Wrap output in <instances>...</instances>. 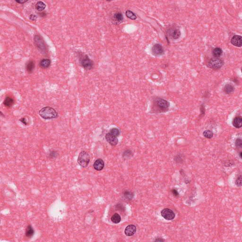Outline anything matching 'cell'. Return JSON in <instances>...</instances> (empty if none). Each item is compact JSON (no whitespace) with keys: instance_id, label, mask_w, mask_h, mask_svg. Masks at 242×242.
I'll list each match as a JSON object with an SVG mask.
<instances>
[{"instance_id":"obj_11","label":"cell","mask_w":242,"mask_h":242,"mask_svg":"<svg viewBox=\"0 0 242 242\" xmlns=\"http://www.w3.org/2000/svg\"><path fill=\"white\" fill-rule=\"evenodd\" d=\"M136 227L133 225H130L125 229V234L127 236H131L133 235L136 232Z\"/></svg>"},{"instance_id":"obj_8","label":"cell","mask_w":242,"mask_h":242,"mask_svg":"<svg viewBox=\"0 0 242 242\" xmlns=\"http://www.w3.org/2000/svg\"><path fill=\"white\" fill-rule=\"evenodd\" d=\"M168 34L170 38L173 39H177L181 36V32L179 29L176 28H171L168 30Z\"/></svg>"},{"instance_id":"obj_22","label":"cell","mask_w":242,"mask_h":242,"mask_svg":"<svg viewBox=\"0 0 242 242\" xmlns=\"http://www.w3.org/2000/svg\"><path fill=\"white\" fill-rule=\"evenodd\" d=\"M46 7V5L43 2L39 1L35 5V8L38 11H43L45 9Z\"/></svg>"},{"instance_id":"obj_32","label":"cell","mask_w":242,"mask_h":242,"mask_svg":"<svg viewBox=\"0 0 242 242\" xmlns=\"http://www.w3.org/2000/svg\"><path fill=\"white\" fill-rule=\"evenodd\" d=\"M37 16H35V15H33V14H31L30 16H29V19L31 20H35L37 19Z\"/></svg>"},{"instance_id":"obj_15","label":"cell","mask_w":242,"mask_h":242,"mask_svg":"<svg viewBox=\"0 0 242 242\" xmlns=\"http://www.w3.org/2000/svg\"><path fill=\"white\" fill-rule=\"evenodd\" d=\"M232 124L236 128H240L242 126V119L241 116H236L233 120Z\"/></svg>"},{"instance_id":"obj_7","label":"cell","mask_w":242,"mask_h":242,"mask_svg":"<svg viewBox=\"0 0 242 242\" xmlns=\"http://www.w3.org/2000/svg\"><path fill=\"white\" fill-rule=\"evenodd\" d=\"M152 53L155 56H159L164 54V50L161 45L156 44L152 48Z\"/></svg>"},{"instance_id":"obj_26","label":"cell","mask_w":242,"mask_h":242,"mask_svg":"<svg viewBox=\"0 0 242 242\" xmlns=\"http://www.w3.org/2000/svg\"><path fill=\"white\" fill-rule=\"evenodd\" d=\"M109 133H110L111 134H112L113 135L117 137L120 134V131L117 128H112L110 130V131L109 132Z\"/></svg>"},{"instance_id":"obj_6","label":"cell","mask_w":242,"mask_h":242,"mask_svg":"<svg viewBox=\"0 0 242 242\" xmlns=\"http://www.w3.org/2000/svg\"><path fill=\"white\" fill-rule=\"evenodd\" d=\"M161 214L164 219L168 220H171L174 219L176 215L174 212L169 209H164L161 212Z\"/></svg>"},{"instance_id":"obj_35","label":"cell","mask_w":242,"mask_h":242,"mask_svg":"<svg viewBox=\"0 0 242 242\" xmlns=\"http://www.w3.org/2000/svg\"><path fill=\"white\" fill-rule=\"evenodd\" d=\"M239 156H240V158H242V152H240V155Z\"/></svg>"},{"instance_id":"obj_1","label":"cell","mask_w":242,"mask_h":242,"mask_svg":"<svg viewBox=\"0 0 242 242\" xmlns=\"http://www.w3.org/2000/svg\"><path fill=\"white\" fill-rule=\"evenodd\" d=\"M39 115L41 117L45 119H53L58 117V113L52 107L47 106L42 108L39 111Z\"/></svg>"},{"instance_id":"obj_28","label":"cell","mask_w":242,"mask_h":242,"mask_svg":"<svg viewBox=\"0 0 242 242\" xmlns=\"http://www.w3.org/2000/svg\"><path fill=\"white\" fill-rule=\"evenodd\" d=\"M235 145L237 147L239 148H242V141L241 139L238 138V139H236V141H235Z\"/></svg>"},{"instance_id":"obj_19","label":"cell","mask_w":242,"mask_h":242,"mask_svg":"<svg viewBox=\"0 0 242 242\" xmlns=\"http://www.w3.org/2000/svg\"><path fill=\"white\" fill-rule=\"evenodd\" d=\"M51 64V61L49 59H44L40 62V66L42 68H47L49 67Z\"/></svg>"},{"instance_id":"obj_23","label":"cell","mask_w":242,"mask_h":242,"mask_svg":"<svg viewBox=\"0 0 242 242\" xmlns=\"http://www.w3.org/2000/svg\"><path fill=\"white\" fill-rule=\"evenodd\" d=\"M111 219V221H112L114 223L118 224L121 221V217L119 214L117 213H115L113 215Z\"/></svg>"},{"instance_id":"obj_30","label":"cell","mask_w":242,"mask_h":242,"mask_svg":"<svg viewBox=\"0 0 242 242\" xmlns=\"http://www.w3.org/2000/svg\"><path fill=\"white\" fill-rule=\"evenodd\" d=\"M172 193H173V194L176 196V197H177L179 196V193H178V192L176 190V189H173L172 190Z\"/></svg>"},{"instance_id":"obj_25","label":"cell","mask_w":242,"mask_h":242,"mask_svg":"<svg viewBox=\"0 0 242 242\" xmlns=\"http://www.w3.org/2000/svg\"><path fill=\"white\" fill-rule=\"evenodd\" d=\"M203 135L204 137L206 138L207 139H211L213 136V133L212 131L209 130H207L205 131L203 133Z\"/></svg>"},{"instance_id":"obj_5","label":"cell","mask_w":242,"mask_h":242,"mask_svg":"<svg viewBox=\"0 0 242 242\" xmlns=\"http://www.w3.org/2000/svg\"><path fill=\"white\" fill-rule=\"evenodd\" d=\"M223 65V61L218 58H212L209 60L208 64V66L209 68L213 70L219 69L221 68Z\"/></svg>"},{"instance_id":"obj_18","label":"cell","mask_w":242,"mask_h":242,"mask_svg":"<svg viewBox=\"0 0 242 242\" xmlns=\"http://www.w3.org/2000/svg\"><path fill=\"white\" fill-rule=\"evenodd\" d=\"M235 88L232 85L230 84H226L224 87V91L226 93V94H230L234 91Z\"/></svg>"},{"instance_id":"obj_13","label":"cell","mask_w":242,"mask_h":242,"mask_svg":"<svg viewBox=\"0 0 242 242\" xmlns=\"http://www.w3.org/2000/svg\"><path fill=\"white\" fill-rule=\"evenodd\" d=\"M105 167V163L103 159L99 158L94 162L93 167L94 169L96 171H101Z\"/></svg>"},{"instance_id":"obj_34","label":"cell","mask_w":242,"mask_h":242,"mask_svg":"<svg viewBox=\"0 0 242 242\" xmlns=\"http://www.w3.org/2000/svg\"><path fill=\"white\" fill-rule=\"evenodd\" d=\"M16 2L20 4H23L24 3L27 2V1H16Z\"/></svg>"},{"instance_id":"obj_20","label":"cell","mask_w":242,"mask_h":242,"mask_svg":"<svg viewBox=\"0 0 242 242\" xmlns=\"http://www.w3.org/2000/svg\"><path fill=\"white\" fill-rule=\"evenodd\" d=\"M222 53H223L222 50L219 47H217V48H214L212 51L213 55L215 58H218L222 54Z\"/></svg>"},{"instance_id":"obj_27","label":"cell","mask_w":242,"mask_h":242,"mask_svg":"<svg viewBox=\"0 0 242 242\" xmlns=\"http://www.w3.org/2000/svg\"><path fill=\"white\" fill-rule=\"evenodd\" d=\"M58 152L57 151H50V152L49 153V158H52V159H54V158H56L58 156Z\"/></svg>"},{"instance_id":"obj_16","label":"cell","mask_w":242,"mask_h":242,"mask_svg":"<svg viewBox=\"0 0 242 242\" xmlns=\"http://www.w3.org/2000/svg\"><path fill=\"white\" fill-rule=\"evenodd\" d=\"M35 233V231L32 226L30 225L27 226L25 231V235L27 238H31L33 236Z\"/></svg>"},{"instance_id":"obj_3","label":"cell","mask_w":242,"mask_h":242,"mask_svg":"<svg viewBox=\"0 0 242 242\" xmlns=\"http://www.w3.org/2000/svg\"><path fill=\"white\" fill-rule=\"evenodd\" d=\"M90 158L89 154L86 151H82L78 156L77 162L82 167H86L89 164Z\"/></svg>"},{"instance_id":"obj_4","label":"cell","mask_w":242,"mask_h":242,"mask_svg":"<svg viewBox=\"0 0 242 242\" xmlns=\"http://www.w3.org/2000/svg\"><path fill=\"white\" fill-rule=\"evenodd\" d=\"M154 103V106H155L156 107L158 110L160 111V112L167 111L170 106V104L168 101L164 99L160 98L156 99Z\"/></svg>"},{"instance_id":"obj_14","label":"cell","mask_w":242,"mask_h":242,"mask_svg":"<svg viewBox=\"0 0 242 242\" xmlns=\"http://www.w3.org/2000/svg\"><path fill=\"white\" fill-rule=\"evenodd\" d=\"M35 43L38 48H40L41 50L45 49V44L39 36L35 35Z\"/></svg>"},{"instance_id":"obj_17","label":"cell","mask_w":242,"mask_h":242,"mask_svg":"<svg viewBox=\"0 0 242 242\" xmlns=\"http://www.w3.org/2000/svg\"><path fill=\"white\" fill-rule=\"evenodd\" d=\"M14 99L10 96H7L5 99L3 104L7 107H11L14 104Z\"/></svg>"},{"instance_id":"obj_10","label":"cell","mask_w":242,"mask_h":242,"mask_svg":"<svg viewBox=\"0 0 242 242\" xmlns=\"http://www.w3.org/2000/svg\"><path fill=\"white\" fill-rule=\"evenodd\" d=\"M123 19V16L122 13L121 12H117L114 14L112 18V20L113 23L118 25L122 22Z\"/></svg>"},{"instance_id":"obj_21","label":"cell","mask_w":242,"mask_h":242,"mask_svg":"<svg viewBox=\"0 0 242 242\" xmlns=\"http://www.w3.org/2000/svg\"><path fill=\"white\" fill-rule=\"evenodd\" d=\"M35 68V64L33 61H28L26 65V69L28 73H32Z\"/></svg>"},{"instance_id":"obj_24","label":"cell","mask_w":242,"mask_h":242,"mask_svg":"<svg viewBox=\"0 0 242 242\" xmlns=\"http://www.w3.org/2000/svg\"><path fill=\"white\" fill-rule=\"evenodd\" d=\"M125 15L127 18L131 19L134 20L137 19V16L135 14L131 11H130V10L127 11L125 12Z\"/></svg>"},{"instance_id":"obj_9","label":"cell","mask_w":242,"mask_h":242,"mask_svg":"<svg viewBox=\"0 0 242 242\" xmlns=\"http://www.w3.org/2000/svg\"><path fill=\"white\" fill-rule=\"evenodd\" d=\"M106 141H107L111 146H116L118 142L117 137L111 134L109 132L106 134Z\"/></svg>"},{"instance_id":"obj_2","label":"cell","mask_w":242,"mask_h":242,"mask_svg":"<svg viewBox=\"0 0 242 242\" xmlns=\"http://www.w3.org/2000/svg\"><path fill=\"white\" fill-rule=\"evenodd\" d=\"M78 54L80 64L83 68L89 70L93 68L94 63L87 54L80 52H79Z\"/></svg>"},{"instance_id":"obj_12","label":"cell","mask_w":242,"mask_h":242,"mask_svg":"<svg viewBox=\"0 0 242 242\" xmlns=\"http://www.w3.org/2000/svg\"><path fill=\"white\" fill-rule=\"evenodd\" d=\"M231 42L232 45L237 47H241L242 45V37L240 35H235L232 38Z\"/></svg>"},{"instance_id":"obj_33","label":"cell","mask_w":242,"mask_h":242,"mask_svg":"<svg viewBox=\"0 0 242 242\" xmlns=\"http://www.w3.org/2000/svg\"><path fill=\"white\" fill-rule=\"evenodd\" d=\"M155 242H164V240L163 239H162V238H156V240H155Z\"/></svg>"},{"instance_id":"obj_29","label":"cell","mask_w":242,"mask_h":242,"mask_svg":"<svg viewBox=\"0 0 242 242\" xmlns=\"http://www.w3.org/2000/svg\"><path fill=\"white\" fill-rule=\"evenodd\" d=\"M235 183L236 184L239 186H241L242 184V176L240 174L239 176H238V178H236V180L235 181Z\"/></svg>"},{"instance_id":"obj_31","label":"cell","mask_w":242,"mask_h":242,"mask_svg":"<svg viewBox=\"0 0 242 242\" xmlns=\"http://www.w3.org/2000/svg\"><path fill=\"white\" fill-rule=\"evenodd\" d=\"M19 121L25 125H27L28 124V122H27V121H26V118L25 117L21 118V119L19 120Z\"/></svg>"}]
</instances>
